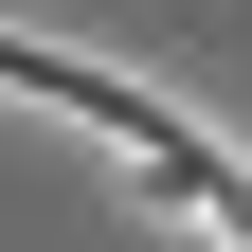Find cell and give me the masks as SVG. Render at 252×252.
<instances>
[{
	"mask_svg": "<svg viewBox=\"0 0 252 252\" xmlns=\"http://www.w3.org/2000/svg\"><path fill=\"white\" fill-rule=\"evenodd\" d=\"M0 90H36V108H72L90 144H126V162L162 180L180 216H216V234H252V162H216L198 126L162 108V90H126V72H90V54H36V36H0Z\"/></svg>",
	"mask_w": 252,
	"mask_h": 252,
	"instance_id": "cell-1",
	"label": "cell"
}]
</instances>
